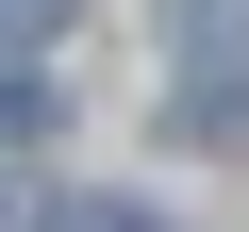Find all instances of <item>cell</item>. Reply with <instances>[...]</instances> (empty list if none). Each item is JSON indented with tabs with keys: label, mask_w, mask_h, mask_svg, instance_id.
I'll list each match as a JSON object with an SVG mask.
<instances>
[{
	"label": "cell",
	"mask_w": 249,
	"mask_h": 232,
	"mask_svg": "<svg viewBox=\"0 0 249 232\" xmlns=\"http://www.w3.org/2000/svg\"><path fill=\"white\" fill-rule=\"evenodd\" d=\"M166 116L199 149H249V0H166Z\"/></svg>",
	"instance_id": "obj_1"
},
{
	"label": "cell",
	"mask_w": 249,
	"mask_h": 232,
	"mask_svg": "<svg viewBox=\"0 0 249 232\" xmlns=\"http://www.w3.org/2000/svg\"><path fill=\"white\" fill-rule=\"evenodd\" d=\"M34 232H166V215H133V199H34Z\"/></svg>",
	"instance_id": "obj_2"
},
{
	"label": "cell",
	"mask_w": 249,
	"mask_h": 232,
	"mask_svg": "<svg viewBox=\"0 0 249 232\" xmlns=\"http://www.w3.org/2000/svg\"><path fill=\"white\" fill-rule=\"evenodd\" d=\"M67 17H83V0H0V66H17V50H50Z\"/></svg>",
	"instance_id": "obj_3"
},
{
	"label": "cell",
	"mask_w": 249,
	"mask_h": 232,
	"mask_svg": "<svg viewBox=\"0 0 249 232\" xmlns=\"http://www.w3.org/2000/svg\"><path fill=\"white\" fill-rule=\"evenodd\" d=\"M17 133H50V99H34V83H0V149H17Z\"/></svg>",
	"instance_id": "obj_4"
}]
</instances>
